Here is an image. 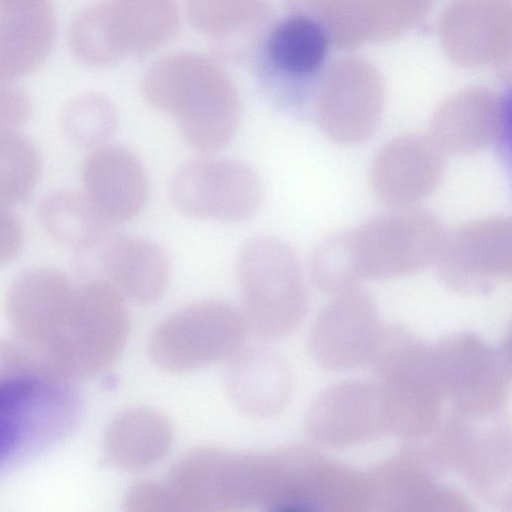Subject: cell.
I'll return each mask as SVG.
<instances>
[{
  "instance_id": "6da1fadb",
  "label": "cell",
  "mask_w": 512,
  "mask_h": 512,
  "mask_svg": "<svg viewBox=\"0 0 512 512\" xmlns=\"http://www.w3.org/2000/svg\"><path fill=\"white\" fill-rule=\"evenodd\" d=\"M141 93L156 110L177 122L184 141L201 153L217 151L237 131L241 103L226 71L195 53H175L152 64Z\"/></svg>"
},
{
  "instance_id": "7a4b0ae2",
  "label": "cell",
  "mask_w": 512,
  "mask_h": 512,
  "mask_svg": "<svg viewBox=\"0 0 512 512\" xmlns=\"http://www.w3.org/2000/svg\"><path fill=\"white\" fill-rule=\"evenodd\" d=\"M237 274L247 328L264 340L291 334L302 322L306 288L298 258L283 240L250 238L237 258Z\"/></svg>"
},
{
  "instance_id": "3957f363",
  "label": "cell",
  "mask_w": 512,
  "mask_h": 512,
  "mask_svg": "<svg viewBox=\"0 0 512 512\" xmlns=\"http://www.w3.org/2000/svg\"><path fill=\"white\" fill-rule=\"evenodd\" d=\"M264 475V451L201 447L174 463L165 484L177 512H226L260 506Z\"/></svg>"
},
{
  "instance_id": "277c9868",
  "label": "cell",
  "mask_w": 512,
  "mask_h": 512,
  "mask_svg": "<svg viewBox=\"0 0 512 512\" xmlns=\"http://www.w3.org/2000/svg\"><path fill=\"white\" fill-rule=\"evenodd\" d=\"M247 329L242 310L231 303L201 300L157 325L149 339V356L163 371H194L232 358L240 350Z\"/></svg>"
},
{
  "instance_id": "5b68a950",
  "label": "cell",
  "mask_w": 512,
  "mask_h": 512,
  "mask_svg": "<svg viewBox=\"0 0 512 512\" xmlns=\"http://www.w3.org/2000/svg\"><path fill=\"white\" fill-rule=\"evenodd\" d=\"M345 235L353 272L361 282L417 272L437 257L445 233L433 214L406 208Z\"/></svg>"
},
{
  "instance_id": "8992f818",
  "label": "cell",
  "mask_w": 512,
  "mask_h": 512,
  "mask_svg": "<svg viewBox=\"0 0 512 512\" xmlns=\"http://www.w3.org/2000/svg\"><path fill=\"white\" fill-rule=\"evenodd\" d=\"M169 196L186 217L235 223L257 212L263 185L243 161L206 155L187 159L174 171Z\"/></svg>"
},
{
  "instance_id": "52a82bcc",
  "label": "cell",
  "mask_w": 512,
  "mask_h": 512,
  "mask_svg": "<svg viewBox=\"0 0 512 512\" xmlns=\"http://www.w3.org/2000/svg\"><path fill=\"white\" fill-rule=\"evenodd\" d=\"M270 478L263 508L269 511L324 510L335 504H362L366 482L311 447L270 450Z\"/></svg>"
},
{
  "instance_id": "ba28073f",
  "label": "cell",
  "mask_w": 512,
  "mask_h": 512,
  "mask_svg": "<svg viewBox=\"0 0 512 512\" xmlns=\"http://www.w3.org/2000/svg\"><path fill=\"white\" fill-rule=\"evenodd\" d=\"M60 336L66 340L68 361L83 375L99 373L120 355L127 341L130 321L123 295L108 281L94 280L76 290Z\"/></svg>"
},
{
  "instance_id": "9c48e42d",
  "label": "cell",
  "mask_w": 512,
  "mask_h": 512,
  "mask_svg": "<svg viewBox=\"0 0 512 512\" xmlns=\"http://www.w3.org/2000/svg\"><path fill=\"white\" fill-rule=\"evenodd\" d=\"M436 258L439 275L451 290L487 292L511 276V222L490 216L463 223L444 235Z\"/></svg>"
},
{
  "instance_id": "30bf717a",
  "label": "cell",
  "mask_w": 512,
  "mask_h": 512,
  "mask_svg": "<svg viewBox=\"0 0 512 512\" xmlns=\"http://www.w3.org/2000/svg\"><path fill=\"white\" fill-rule=\"evenodd\" d=\"M445 168L444 152L431 138L405 134L386 143L371 168V186L383 204L406 209L428 196Z\"/></svg>"
},
{
  "instance_id": "8fae6325",
  "label": "cell",
  "mask_w": 512,
  "mask_h": 512,
  "mask_svg": "<svg viewBox=\"0 0 512 512\" xmlns=\"http://www.w3.org/2000/svg\"><path fill=\"white\" fill-rule=\"evenodd\" d=\"M372 299L356 288L337 294L321 313L311 334L316 360L331 369H346L375 355L383 332Z\"/></svg>"
},
{
  "instance_id": "7c38bea8",
  "label": "cell",
  "mask_w": 512,
  "mask_h": 512,
  "mask_svg": "<svg viewBox=\"0 0 512 512\" xmlns=\"http://www.w3.org/2000/svg\"><path fill=\"white\" fill-rule=\"evenodd\" d=\"M306 430L316 442L336 447L388 431L381 386L350 382L327 390L311 406Z\"/></svg>"
},
{
  "instance_id": "4fadbf2b",
  "label": "cell",
  "mask_w": 512,
  "mask_h": 512,
  "mask_svg": "<svg viewBox=\"0 0 512 512\" xmlns=\"http://www.w3.org/2000/svg\"><path fill=\"white\" fill-rule=\"evenodd\" d=\"M82 192L111 225L135 217L148 196V180L139 159L128 149L104 145L81 165Z\"/></svg>"
},
{
  "instance_id": "5bb4252c",
  "label": "cell",
  "mask_w": 512,
  "mask_h": 512,
  "mask_svg": "<svg viewBox=\"0 0 512 512\" xmlns=\"http://www.w3.org/2000/svg\"><path fill=\"white\" fill-rule=\"evenodd\" d=\"M226 391L232 404L255 419L279 415L293 392V376L287 361L267 347L239 350L226 373Z\"/></svg>"
},
{
  "instance_id": "9a60e30c",
  "label": "cell",
  "mask_w": 512,
  "mask_h": 512,
  "mask_svg": "<svg viewBox=\"0 0 512 512\" xmlns=\"http://www.w3.org/2000/svg\"><path fill=\"white\" fill-rule=\"evenodd\" d=\"M86 251L96 253L108 282L122 295L148 304L157 301L165 292L169 281V262L153 241L111 231Z\"/></svg>"
},
{
  "instance_id": "2e32d148",
  "label": "cell",
  "mask_w": 512,
  "mask_h": 512,
  "mask_svg": "<svg viewBox=\"0 0 512 512\" xmlns=\"http://www.w3.org/2000/svg\"><path fill=\"white\" fill-rule=\"evenodd\" d=\"M262 44L267 65L283 80L308 85L324 73L330 51L328 33L307 12L294 11L272 25Z\"/></svg>"
},
{
  "instance_id": "e0dca14e",
  "label": "cell",
  "mask_w": 512,
  "mask_h": 512,
  "mask_svg": "<svg viewBox=\"0 0 512 512\" xmlns=\"http://www.w3.org/2000/svg\"><path fill=\"white\" fill-rule=\"evenodd\" d=\"M76 290L68 278L52 268H34L13 282L8 308L15 324L30 338H59L70 313Z\"/></svg>"
},
{
  "instance_id": "ac0fdd59",
  "label": "cell",
  "mask_w": 512,
  "mask_h": 512,
  "mask_svg": "<svg viewBox=\"0 0 512 512\" xmlns=\"http://www.w3.org/2000/svg\"><path fill=\"white\" fill-rule=\"evenodd\" d=\"M504 122L500 100L485 93H468L435 114L430 136L444 153L466 155L496 142L504 132Z\"/></svg>"
},
{
  "instance_id": "d6986e66",
  "label": "cell",
  "mask_w": 512,
  "mask_h": 512,
  "mask_svg": "<svg viewBox=\"0 0 512 512\" xmlns=\"http://www.w3.org/2000/svg\"><path fill=\"white\" fill-rule=\"evenodd\" d=\"M187 12L192 25L230 56L250 53L271 24L263 0H187Z\"/></svg>"
},
{
  "instance_id": "ffe728a7",
  "label": "cell",
  "mask_w": 512,
  "mask_h": 512,
  "mask_svg": "<svg viewBox=\"0 0 512 512\" xmlns=\"http://www.w3.org/2000/svg\"><path fill=\"white\" fill-rule=\"evenodd\" d=\"M173 441L170 420L149 407L119 412L104 436V452L110 463L127 471H139L161 460Z\"/></svg>"
},
{
  "instance_id": "44dd1931",
  "label": "cell",
  "mask_w": 512,
  "mask_h": 512,
  "mask_svg": "<svg viewBox=\"0 0 512 512\" xmlns=\"http://www.w3.org/2000/svg\"><path fill=\"white\" fill-rule=\"evenodd\" d=\"M120 56H142L169 42L179 27L175 0H104Z\"/></svg>"
},
{
  "instance_id": "7402d4cb",
  "label": "cell",
  "mask_w": 512,
  "mask_h": 512,
  "mask_svg": "<svg viewBox=\"0 0 512 512\" xmlns=\"http://www.w3.org/2000/svg\"><path fill=\"white\" fill-rule=\"evenodd\" d=\"M382 108L379 88L369 82L339 83L325 93L316 111L322 133L331 141L351 145L375 131Z\"/></svg>"
},
{
  "instance_id": "603a6c76",
  "label": "cell",
  "mask_w": 512,
  "mask_h": 512,
  "mask_svg": "<svg viewBox=\"0 0 512 512\" xmlns=\"http://www.w3.org/2000/svg\"><path fill=\"white\" fill-rule=\"evenodd\" d=\"M54 37L52 5L0 17V75L15 80L35 70L48 56Z\"/></svg>"
},
{
  "instance_id": "cb8c5ba5",
  "label": "cell",
  "mask_w": 512,
  "mask_h": 512,
  "mask_svg": "<svg viewBox=\"0 0 512 512\" xmlns=\"http://www.w3.org/2000/svg\"><path fill=\"white\" fill-rule=\"evenodd\" d=\"M39 216L55 241L77 252L91 249L113 228L83 192L69 189L49 193L40 203Z\"/></svg>"
},
{
  "instance_id": "d4e9b609",
  "label": "cell",
  "mask_w": 512,
  "mask_h": 512,
  "mask_svg": "<svg viewBox=\"0 0 512 512\" xmlns=\"http://www.w3.org/2000/svg\"><path fill=\"white\" fill-rule=\"evenodd\" d=\"M61 126L75 145L96 149L106 145L118 126V114L104 95L87 92L73 97L61 113Z\"/></svg>"
},
{
  "instance_id": "484cf974",
  "label": "cell",
  "mask_w": 512,
  "mask_h": 512,
  "mask_svg": "<svg viewBox=\"0 0 512 512\" xmlns=\"http://www.w3.org/2000/svg\"><path fill=\"white\" fill-rule=\"evenodd\" d=\"M37 148L15 132L0 135V204L9 207L27 198L40 174Z\"/></svg>"
},
{
  "instance_id": "4316f807",
  "label": "cell",
  "mask_w": 512,
  "mask_h": 512,
  "mask_svg": "<svg viewBox=\"0 0 512 512\" xmlns=\"http://www.w3.org/2000/svg\"><path fill=\"white\" fill-rule=\"evenodd\" d=\"M69 43L74 55L92 66H103L120 56L109 25L105 1L82 10L72 21Z\"/></svg>"
},
{
  "instance_id": "83f0119b",
  "label": "cell",
  "mask_w": 512,
  "mask_h": 512,
  "mask_svg": "<svg viewBox=\"0 0 512 512\" xmlns=\"http://www.w3.org/2000/svg\"><path fill=\"white\" fill-rule=\"evenodd\" d=\"M38 390L39 383L32 377L0 380V463L18 447Z\"/></svg>"
},
{
  "instance_id": "f1b7e54d",
  "label": "cell",
  "mask_w": 512,
  "mask_h": 512,
  "mask_svg": "<svg viewBox=\"0 0 512 512\" xmlns=\"http://www.w3.org/2000/svg\"><path fill=\"white\" fill-rule=\"evenodd\" d=\"M126 512H177L165 483L142 480L134 483L123 500Z\"/></svg>"
},
{
  "instance_id": "f546056e",
  "label": "cell",
  "mask_w": 512,
  "mask_h": 512,
  "mask_svg": "<svg viewBox=\"0 0 512 512\" xmlns=\"http://www.w3.org/2000/svg\"><path fill=\"white\" fill-rule=\"evenodd\" d=\"M15 80L0 75V135L15 132L31 114V101Z\"/></svg>"
},
{
  "instance_id": "4dcf8cb0",
  "label": "cell",
  "mask_w": 512,
  "mask_h": 512,
  "mask_svg": "<svg viewBox=\"0 0 512 512\" xmlns=\"http://www.w3.org/2000/svg\"><path fill=\"white\" fill-rule=\"evenodd\" d=\"M22 241L23 233L19 221L7 206L0 204V266L14 259Z\"/></svg>"
},
{
  "instance_id": "1f68e13d",
  "label": "cell",
  "mask_w": 512,
  "mask_h": 512,
  "mask_svg": "<svg viewBox=\"0 0 512 512\" xmlns=\"http://www.w3.org/2000/svg\"><path fill=\"white\" fill-rule=\"evenodd\" d=\"M39 0H0V10L22 6L30 3L37 2Z\"/></svg>"
}]
</instances>
